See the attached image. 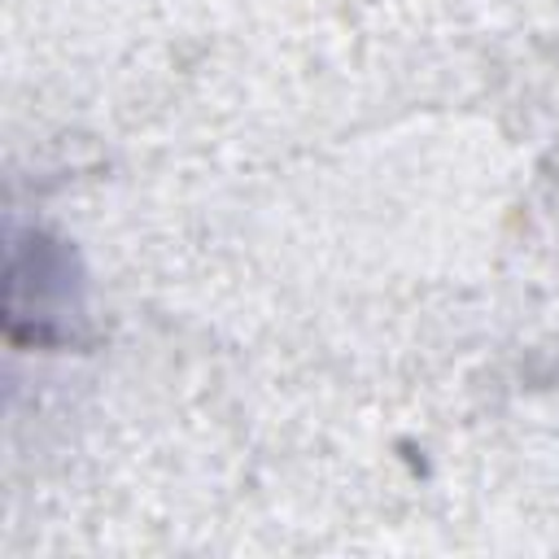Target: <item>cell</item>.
<instances>
[{"mask_svg":"<svg viewBox=\"0 0 559 559\" xmlns=\"http://www.w3.org/2000/svg\"><path fill=\"white\" fill-rule=\"evenodd\" d=\"M9 341L57 349L83 323V271L66 240L31 227L9 236Z\"/></svg>","mask_w":559,"mask_h":559,"instance_id":"cell-1","label":"cell"}]
</instances>
